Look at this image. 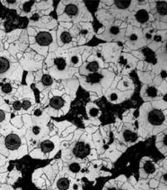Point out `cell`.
Listing matches in <instances>:
<instances>
[{
  "label": "cell",
  "mask_w": 167,
  "mask_h": 190,
  "mask_svg": "<svg viewBox=\"0 0 167 190\" xmlns=\"http://www.w3.org/2000/svg\"><path fill=\"white\" fill-rule=\"evenodd\" d=\"M21 143V139L19 136L14 134L8 135L5 139V147L10 150L18 149L20 147Z\"/></svg>",
  "instance_id": "cell-1"
},
{
  "label": "cell",
  "mask_w": 167,
  "mask_h": 190,
  "mask_svg": "<svg viewBox=\"0 0 167 190\" xmlns=\"http://www.w3.org/2000/svg\"><path fill=\"white\" fill-rule=\"evenodd\" d=\"M72 153L76 157L83 159L89 155L90 148L88 145L85 144L83 142H78L72 150Z\"/></svg>",
  "instance_id": "cell-2"
},
{
  "label": "cell",
  "mask_w": 167,
  "mask_h": 190,
  "mask_svg": "<svg viewBox=\"0 0 167 190\" xmlns=\"http://www.w3.org/2000/svg\"><path fill=\"white\" fill-rule=\"evenodd\" d=\"M148 121L155 126H159L161 124L165 121L164 113L160 110L154 109L148 113Z\"/></svg>",
  "instance_id": "cell-3"
},
{
  "label": "cell",
  "mask_w": 167,
  "mask_h": 190,
  "mask_svg": "<svg viewBox=\"0 0 167 190\" xmlns=\"http://www.w3.org/2000/svg\"><path fill=\"white\" fill-rule=\"evenodd\" d=\"M52 36L48 32H40L36 36L37 44L42 46H47L52 42Z\"/></svg>",
  "instance_id": "cell-4"
},
{
  "label": "cell",
  "mask_w": 167,
  "mask_h": 190,
  "mask_svg": "<svg viewBox=\"0 0 167 190\" xmlns=\"http://www.w3.org/2000/svg\"><path fill=\"white\" fill-rule=\"evenodd\" d=\"M10 68V62L3 56H0V75L6 73Z\"/></svg>",
  "instance_id": "cell-5"
},
{
  "label": "cell",
  "mask_w": 167,
  "mask_h": 190,
  "mask_svg": "<svg viewBox=\"0 0 167 190\" xmlns=\"http://www.w3.org/2000/svg\"><path fill=\"white\" fill-rule=\"evenodd\" d=\"M135 17L138 22L140 23H145L149 19V14L145 10L141 9L137 12Z\"/></svg>",
  "instance_id": "cell-6"
},
{
  "label": "cell",
  "mask_w": 167,
  "mask_h": 190,
  "mask_svg": "<svg viewBox=\"0 0 167 190\" xmlns=\"http://www.w3.org/2000/svg\"><path fill=\"white\" fill-rule=\"evenodd\" d=\"M64 104V100L60 97H53L50 102V106L55 109L61 108Z\"/></svg>",
  "instance_id": "cell-7"
},
{
  "label": "cell",
  "mask_w": 167,
  "mask_h": 190,
  "mask_svg": "<svg viewBox=\"0 0 167 190\" xmlns=\"http://www.w3.org/2000/svg\"><path fill=\"white\" fill-rule=\"evenodd\" d=\"M40 147L43 153H48L54 149V144L52 141L47 140L41 143Z\"/></svg>",
  "instance_id": "cell-8"
},
{
  "label": "cell",
  "mask_w": 167,
  "mask_h": 190,
  "mask_svg": "<svg viewBox=\"0 0 167 190\" xmlns=\"http://www.w3.org/2000/svg\"><path fill=\"white\" fill-rule=\"evenodd\" d=\"M142 52L146 56V61H149L150 63H153L154 64L156 63L155 54L151 49H150L149 48H145L143 49Z\"/></svg>",
  "instance_id": "cell-9"
},
{
  "label": "cell",
  "mask_w": 167,
  "mask_h": 190,
  "mask_svg": "<svg viewBox=\"0 0 167 190\" xmlns=\"http://www.w3.org/2000/svg\"><path fill=\"white\" fill-rule=\"evenodd\" d=\"M102 77H103L102 75L99 73H93L88 76L86 78V81L90 83H97L100 82V81L102 79Z\"/></svg>",
  "instance_id": "cell-10"
},
{
  "label": "cell",
  "mask_w": 167,
  "mask_h": 190,
  "mask_svg": "<svg viewBox=\"0 0 167 190\" xmlns=\"http://www.w3.org/2000/svg\"><path fill=\"white\" fill-rule=\"evenodd\" d=\"M123 137L126 142H135L138 138L136 134L129 130H126L125 131Z\"/></svg>",
  "instance_id": "cell-11"
},
{
  "label": "cell",
  "mask_w": 167,
  "mask_h": 190,
  "mask_svg": "<svg viewBox=\"0 0 167 190\" xmlns=\"http://www.w3.org/2000/svg\"><path fill=\"white\" fill-rule=\"evenodd\" d=\"M156 8L158 13L161 15L167 14V3L165 2H159L156 4Z\"/></svg>",
  "instance_id": "cell-12"
},
{
  "label": "cell",
  "mask_w": 167,
  "mask_h": 190,
  "mask_svg": "<svg viewBox=\"0 0 167 190\" xmlns=\"http://www.w3.org/2000/svg\"><path fill=\"white\" fill-rule=\"evenodd\" d=\"M65 12L69 15H75L78 12V8L75 5L69 4L66 6L65 8Z\"/></svg>",
  "instance_id": "cell-13"
},
{
  "label": "cell",
  "mask_w": 167,
  "mask_h": 190,
  "mask_svg": "<svg viewBox=\"0 0 167 190\" xmlns=\"http://www.w3.org/2000/svg\"><path fill=\"white\" fill-rule=\"evenodd\" d=\"M57 185L60 190H66L69 188V181L66 178H61L58 181Z\"/></svg>",
  "instance_id": "cell-14"
},
{
  "label": "cell",
  "mask_w": 167,
  "mask_h": 190,
  "mask_svg": "<svg viewBox=\"0 0 167 190\" xmlns=\"http://www.w3.org/2000/svg\"><path fill=\"white\" fill-rule=\"evenodd\" d=\"M144 169L147 174H153L155 172V170H156L155 166L150 161H147L145 163V165L144 166Z\"/></svg>",
  "instance_id": "cell-15"
},
{
  "label": "cell",
  "mask_w": 167,
  "mask_h": 190,
  "mask_svg": "<svg viewBox=\"0 0 167 190\" xmlns=\"http://www.w3.org/2000/svg\"><path fill=\"white\" fill-rule=\"evenodd\" d=\"M55 65L57 66V68L59 70H64L66 66V60L64 58H59L55 59L54 60Z\"/></svg>",
  "instance_id": "cell-16"
},
{
  "label": "cell",
  "mask_w": 167,
  "mask_h": 190,
  "mask_svg": "<svg viewBox=\"0 0 167 190\" xmlns=\"http://www.w3.org/2000/svg\"><path fill=\"white\" fill-rule=\"evenodd\" d=\"M115 5L120 9H126L131 4V1H115Z\"/></svg>",
  "instance_id": "cell-17"
},
{
  "label": "cell",
  "mask_w": 167,
  "mask_h": 190,
  "mask_svg": "<svg viewBox=\"0 0 167 190\" xmlns=\"http://www.w3.org/2000/svg\"><path fill=\"white\" fill-rule=\"evenodd\" d=\"M42 82L43 84L45 86H50L53 83V79L51 77V76L47 74L43 75L42 78Z\"/></svg>",
  "instance_id": "cell-18"
},
{
  "label": "cell",
  "mask_w": 167,
  "mask_h": 190,
  "mask_svg": "<svg viewBox=\"0 0 167 190\" xmlns=\"http://www.w3.org/2000/svg\"><path fill=\"white\" fill-rule=\"evenodd\" d=\"M61 41L65 44H68L71 42L72 37L71 34L68 32H63L61 35Z\"/></svg>",
  "instance_id": "cell-19"
},
{
  "label": "cell",
  "mask_w": 167,
  "mask_h": 190,
  "mask_svg": "<svg viewBox=\"0 0 167 190\" xmlns=\"http://www.w3.org/2000/svg\"><path fill=\"white\" fill-rule=\"evenodd\" d=\"M86 68L89 71L96 73V71L99 70V64L97 61H92L87 65Z\"/></svg>",
  "instance_id": "cell-20"
},
{
  "label": "cell",
  "mask_w": 167,
  "mask_h": 190,
  "mask_svg": "<svg viewBox=\"0 0 167 190\" xmlns=\"http://www.w3.org/2000/svg\"><path fill=\"white\" fill-rule=\"evenodd\" d=\"M0 86H2V90L5 93H10L12 91V87L10 83H6L5 84H0Z\"/></svg>",
  "instance_id": "cell-21"
},
{
  "label": "cell",
  "mask_w": 167,
  "mask_h": 190,
  "mask_svg": "<svg viewBox=\"0 0 167 190\" xmlns=\"http://www.w3.org/2000/svg\"><path fill=\"white\" fill-rule=\"evenodd\" d=\"M69 169L74 173H78L81 169L80 165L77 163H72L69 165Z\"/></svg>",
  "instance_id": "cell-22"
},
{
  "label": "cell",
  "mask_w": 167,
  "mask_h": 190,
  "mask_svg": "<svg viewBox=\"0 0 167 190\" xmlns=\"http://www.w3.org/2000/svg\"><path fill=\"white\" fill-rule=\"evenodd\" d=\"M147 93L150 97H155L157 94V91L154 87H150L147 89Z\"/></svg>",
  "instance_id": "cell-23"
},
{
  "label": "cell",
  "mask_w": 167,
  "mask_h": 190,
  "mask_svg": "<svg viewBox=\"0 0 167 190\" xmlns=\"http://www.w3.org/2000/svg\"><path fill=\"white\" fill-rule=\"evenodd\" d=\"M34 1H30L29 2L26 3L23 6V10H24V12H29L31 11V7L34 4Z\"/></svg>",
  "instance_id": "cell-24"
},
{
  "label": "cell",
  "mask_w": 167,
  "mask_h": 190,
  "mask_svg": "<svg viewBox=\"0 0 167 190\" xmlns=\"http://www.w3.org/2000/svg\"><path fill=\"white\" fill-rule=\"evenodd\" d=\"M13 107L16 110H19L22 108V103L20 101H15L13 103Z\"/></svg>",
  "instance_id": "cell-25"
},
{
  "label": "cell",
  "mask_w": 167,
  "mask_h": 190,
  "mask_svg": "<svg viewBox=\"0 0 167 190\" xmlns=\"http://www.w3.org/2000/svg\"><path fill=\"white\" fill-rule=\"evenodd\" d=\"M31 106V103L29 100H24L22 103V108L24 110H27Z\"/></svg>",
  "instance_id": "cell-26"
},
{
  "label": "cell",
  "mask_w": 167,
  "mask_h": 190,
  "mask_svg": "<svg viewBox=\"0 0 167 190\" xmlns=\"http://www.w3.org/2000/svg\"><path fill=\"white\" fill-rule=\"evenodd\" d=\"M110 32H111V33H112V34H117L119 33L120 29H119V28H118V27H116V26H113V27H111V29H110Z\"/></svg>",
  "instance_id": "cell-27"
},
{
  "label": "cell",
  "mask_w": 167,
  "mask_h": 190,
  "mask_svg": "<svg viewBox=\"0 0 167 190\" xmlns=\"http://www.w3.org/2000/svg\"><path fill=\"white\" fill-rule=\"evenodd\" d=\"M99 113V110L97 108H91L90 111V114L93 116V117H96L98 115Z\"/></svg>",
  "instance_id": "cell-28"
},
{
  "label": "cell",
  "mask_w": 167,
  "mask_h": 190,
  "mask_svg": "<svg viewBox=\"0 0 167 190\" xmlns=\"http://www.w3.org/2000/svg\"><path fill=\"white\" fill-rule=\"evenodd\" d=\"M5 119V113L3 110L0 109V123L3 121Z\"/></svg>",
  "instance_id": "cell-29"
},
{
  "label": "cell",
  "mask_w": 167,
  "mask_h": 190,
  "mask_svg": "<svg viewBox=\"0 0 167 190\" xmlns=\"http://www.w3.org/2000/svg\"><path fill=\"white\" fill-rule=\"evenodd\" d=\"M32 132L34 133V134L35 135H38V134H40V128L38 127V126H34V127L32 128Z\"/></svg>",
  "instance_id": "cell-30"
},
{
  "label": "cell",
  "mask_w": 167,
  "mask_h": 190,
  "mask_svg": "<svg viewBox=\"0 0 167 190\" xmlns=\"http://www.w3.org/2000/svg\"><path fill=\"white\" fill-rule=\"evenodd\" d=\"M31 20H33V21H38V19H39V15L38 14H37V13H35V14H34L32 17H31Z\"/></svg>",
  "instance_id": "cell-31"
},
{
  "label": "cell",
  "mask_w": 167,
  "mask_h": 190,
  "mask_svg": "<svg viewBox=\"0 0 167 190\" xmlns=\"http://www.w3.org/2000/svg\"><path fill=\"white\" fill-rule=\"evenodd\" d=\"M42 111L40 109H37V110H36L34 111V114L35 116H40L42 115Z\"/></svg>",
  "instance_id": "cell-32"
},
{
  "label": "cell",
  "mask_w": 167,
  "mask_h": 190,
  "mask_svg": "<svg viewBox=\"0 0 167 190\" xmlns=\"http://www.w3.org/2000/svg\"><path fill=\"white\" fill-rule=\"evenodd\" d=\"M117 98H118V96H117L116 94L113 93V94H112L111 95V100H112V101L116 100H117Z\"/></svg>",
  "instance_id": "cell-33"
},
{
  "label": "cell",
  "mask_w": 167,
  "mask_h": 190,
  "mask_svg": "<svg viewBox=\"0 0 167 190\" xmlns=\"http://www.w3.org/2000/svg\"><path fill=\"white\" fill-rule=\"evenodd\" d=\"M71 61H72V62L73 63H77L78 62V58H77L76 56H73L72 58V59H71Z\"/></svg>",
  "instance_id": "cell-34"
},
{
  "label": "cell",
  "mask_w": 167,
  "mask_h": 190,
  "mask_svg": "<svg viewBox=\"0 0 167 190\" xmlns=\"http://www.w3.org/2000/svg\"><path fill=\"white\" fill-rule=\"evenodd\" d=\"M154 40H155L156 42H160V41L161 40V36H159V35H156V36H155Z\"/></svg>",
  "instance_id": "cell-35"
},
{
  "label": "cell",
  "mask_w": 167,
  "mask_h": 190,
  "mask_svg": "<svg viewBox=\"0 0 167 190\" xmlns=\"http://www.w3.org/2000/svg\"><path fill=\"white\" fill-rule=\"evenodd\" d=\"M137 39V36L136 34H133L131 35V36H130V40H131L134 41V40H136Z\"/></svg>",
  "instance_id": "cell-36"
},
{
  "label": "cell",
  "mask_w": 167,
  "mask_h": 190,
  "mask_svg": "<svg viewBox=\"0 0 167 190\" xmlns=\"http://www.w3.org/2000/svg\"><path fill=\"white\" fill-rule=\"evenodd\" d=\"M163 144L165 146H166L167 145V135H166L165 137H164V139H163Z\"/></svg>",
  "instance_id": "cell-37"
},
{
  "label": "cell",
  "mask_w": 167,
  "mask_h": 190,
  "mask_svg": "<svg viewBox=\"0 0 167 190\" xmlns=\"http://www.w3.org/2000/svg\"><path fill=\"white\" fill-rule=\"evenodd\" d=\"M161 77H162L163 78H166V71H163L161 73Z\"/></svg>",
  "instance_id": "cell-38"
},
{
  "label": "cell",
  "mask_w": 167,
  "mask_h": 190,
  "mask_svg": "<svg viewBox=\"0 0 167 190\" xmlns=\"http://www.w3.org/2000/svg\"><path fill=\"white\" fill-rule=\"evenodd\" d=\"M7 2L8 3H10V4H13V3H16V1H15V0H11V1H10V0H7Z\"/></svg>",
  "instance_id": "cell-39"
},
{
  "label": "cell",
  "mask_w": 167,
  "mask_h": 190,
  "mask_svg": "<svg viewBox=\"0 0 167 190\" xmlns=\"http://www.w3.org/2000/svg\"><path fill=\"white\" fill-rule=\"evenodd\" d=\"M163 100H164L165 102L167 101V94H165V95L164 97H163Z\"/></svg>",
  "instance_id": "cell-40"
},
{
  "label": "cell",
  "mask_w": 167,
  "mask_h": 190,
  "mask_svg": "<svg viewBox=\"0 0 167 190\" xmlns=\"http://www.w3.org/2000/svg\"><path fill=\"white\" fill-rule=\"evenodd\" d=\"M146 36H147V39H151V35L149 34H146Z\"/></svg>",
  "instance_id": "cell-41"
},
{
  "label": "cell",
  "mask_w": 167,
  "mask_h": 190,
  "mask_svg": "<svg viewBox=\"0 0 167 190\" xmlns=\"http://www.w3.org/2000/svg\"><path fill=\"white\" fill-rule=\"evenodd\" d=\"M87 30H83V31H81V33L82 34H86L87 33Z\"/></svg>",
  "instance_id": "cell-42"
},
{
  "label": "cell",
  "mask_w": 167,
  "mask_h": 190,
  "mask_svg": "<svg viewBox=\"0 0 167 190\" xmlns=\"http://www.w3.org/2000/svg\"><path fill=\"white\" fill-rule=\"evenodd\" d=\"M163 177H164V179H165V181H166V180H167V175H166V174H165Z\"/></svg>",
  "instance_id": "cell-43"
},
{
  "label": "cell",
  "mask_w": 167,
  "mask_h": 190,
  "mask_svg": "<svg viewBox=\"0 0 167 190\" xmlns=\"http://www.w3.org/2000/svg\"><path fill=\"white\" fill-rule=\"evenodd\" d=\"M108 190H121V189H116L115 188H111V189H109Z\"/></svg>",
  "instance_id": "cell-44"
}]
</instances>
